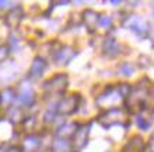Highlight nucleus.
Listing matches in <instances>:
<instances>
[{"instance_id":"f257e3e1","label":"nucleus","mask_w":154,"mask_h":152,"mask_svg":"<svg viewBox=\"0 0 154 152\" xmlns=\"http://www.w3.org/2000/svg\"><path fill=\"white\" fill-rule=\"evenodd\" d=\"M146 79L136 85L127 96L126 107L131 113L140 110H150L154 111V93L151 92V83L144 86Z\"/></svg>"},{"instance_id":"f03ea898","label":"nucleus","mask_w":154,"mask_h":152,"mask_svg":"<svg viewBox=\"0 0 154 152\" xmlns=\"http://www.w3.org/2000/svg\"><path fill=\"white\" fill-rule=\"evenodd\" d=\"M123 96L120 94L117 86H107L105 90H103L102 94H99L98 99H96V106L100 107V109H115L117 107V104L122 101Z\"/></svg>"},{"instance_id":"7ed1b4c3","label":"nucleus","mask_w":154,"mask_h":152,"mask_svg":"<svg viewBox=\"0 0 154 152\" xmlns=\"http://www.w3.org/2000/svg\"><path fill=\"white\" fill-rule=\"evenodd\" d=\"M66 86H68V76L65 73H58L44 83V90L50 96H55V94H62L66 90Z\"/></svg>"},{"instance_id":"20e7f679","label":"nucleus","mask_w":154,"mask_h":152,"mask_svg":"<svg viewBox=\"0 0 154 152\" xmlns=\"http://www.w3.org/2000/svg\"><path fill=\"white\" fill-rule=\"evenodd\" d=\"M98 121L105 124L106 127L109 125H116V124H126L127 123V113L123 111L122 109H109V110H105L102 114L98 117Z\"/></svg>"},{"instance_id":"39448f33","label":"nucleus","mask_w":154,"mask_h":152,"mask_svg":"<svg viewBox=\"0 0 154 152\" xmlns=\"http://www.w3.org/2000/svg\"><path fill=\"white\" fill-rule=\"evenodd\" d=\"M79 103H81L79 94L72 93V94L64 97V99H61V100L58 101V104H57V111H58L60 114H64V115L72 114V113H75V111L78 110Z\"/></svg>"},{"instance_id":"423d86ee","label":"nucleus","mask_w":154,"mask_h":152,"mask_svg":"<svg viewBox=\"0 0 154 152\" xmlns=\"http://www.w3.org/2000/svg\"><path fill=\"white\" fill-rule=\"evenodd\" d=\"M125 25L127 28H130L133 32L139 34V35H143V34H146V32L149 31V24L146 23L140 16H136V14H133V16H130L127 19Z\"/></svg>"},{"instance_id":"0eeeda50","label":"nucleus","mask_w":154,"mask_h":152,"mask_svg":"<svg viewBox=\"0 0 154 152\" xmlns=\"http://www.w3.org/2000/svg\"><path fill=\"white\" fill-rule=\"evenodd\" d=\"M88 137H89V125H79L78 130L75 131V134L72 135V142L74 147L76 148H84L88 142Z\"/></svg>"},{"instance_id":"6e6552de","label":"nucleus","mask_w":154,"mask_h":152,"mask_svg":"<svg viewBox=\"0 0 154 152\" xmlns=\"http://www.w3.org/2000/svg\"><path fill=\"white\" fill-rule=\"evenodd\" d=\"M72 56H74V51L69 46H61L60 49L54 52V61L57 65H66L72 59Z\"/></svg>"},{"instance_id":"1a4fd4ad","label":"nucleus","mask_w":154,"mask_h":152,"mask_svg":"<svg viewBox=\"0 0 154 152\" xmlns=\"http://www.w3.org/2000/svg\"><path fill=\"white\" fill-rule=\"evenodd\" d=\"M146 149V144L144 139L141 138L140 135H134L129 139V142L126 144L125 151L126 152H144Z\"/></svg>"},{"instance_id":"9d476101","label":"nucleus","mask_w":154,"mask_h":152,"mask_svg":"<svg viewBox=\"0 0 154 152\" xmlns=\"http://www.w3.org/2000/svg\"><path fill=\"white\" fill-rule=\"evenodd\" d=\"M45 69H47V62L42 59V58L37 56V58L33 61L31 69H30V76H31V78H34V79L41 78L42 73L45 72Z\"/></svg>"},{"instance_id":"9b49d317","label":"nucleus","mask_w":154,"mask_h":152,"mask_svg":"<svg viewBox=\"0 0 154 152\" xmlns=\"http://www.w3.org/2000/svg\"><path fill=\"white\" fill-rule=\"evenodd\" d=\"M103 52L109 56H116L120 54V44L115 38L109 37L103 42Z\"/></svg>"},{"instance_id":"f8f14e48","label":"nucleus","mask_w":154,"mask_h":152,"mask_svg":"<svg viewBox=\"0 0 154 152\" xmlns=\"http://www.w3.org/2000/svg\"><path fill=\"white\" fill-rule=\"evenodd\" d=\"M40 148V138L37 135H27L21 145V152H35Z\"/></svg>"},{"instance_id":"ddd939ff","label":"nucleus","mask_w":154,"mask_h":152,"mask_svg":"<svg viewBox=\"0 0 154 152\" xmlns=\"http://www.w3.org/2000/svg\"><path fill=\"white\" fill-rule=\"evenodd\" d=\"M99 17H100V16L91 9H86L84 13H82V20H84L85 25H86L89 30H94L95 25H98Z\"/></svg>"},{"instance_id":"4468645a","label":"nucleus","mask_w":154,"mask_h":152,"mask_svg":"<svg viewBox=\"0 0 154 152\" xmlns=\"http://www.w3.org/2000/svg\"><path fill=\"white\" fill-rule=\"evenodd\" d=\"M78 127H79V124H76V123H65V124H62L58 128V137L64 139L66 137H72L75 131L78 130Z\"/></svg>"},{"instance_id":"2eb2a0df","label":"nucleus","mask_w":154,"mask_h":152,"mask_svg":"<svg viewBox=\"0 0 154 152\" xmlns=\"http://www.w3.org/2000/svg\"><path fill=\"white\" fill-rule=\"evenodd\" d=\"M19 101L24 106H31L34 101V92L31 88H24L19 94Z\"/></svg>"},{"instance_id":"dca6fc26","label":"nucleus","mask_w":154,"mask_h":152,"mask_svg":"<svg viewBox=\"0 0 154 152\" xmlns=\"http://www.w3.org/2000/svg\"><path fill=\"white\" fill-rule=\"evenodd\" d=\"M21 16H23V11H21L20 7L11 9L9 16H7V23H9L10 25H17V24L20 23V20H21Z\"/></svg>"},{"instance_id":"f3484780","label":"nucleus","mask_w":154,"mask_h":152,"mask_svg":"<svg viewBox=\"0 0 154 152\" xmlns=\"http://www.w3.org/2000/svg\"><path fill=\"white\" fill-rule=\"evenodd\" d=\"M23 127H24V131L31 135V133H34V131H35V127H37V118H35L34 115L27 117V118L23 121Z\"/></svg>"},{"instance_id":"a211bd4d","label":"nucleus","mask_w":154,"mask_h":152,"mask_svg":"<svg viewBox=\"0 0 154 152\" xmlns=\"http://www.w3.org/2000/svg\"><path fill=\"white\" fill-rule=\"evenodd\" d=\"M68 147H69V145H68V141H66V139L58 138L54 141V144H52V151L54 152H64Z\"/></svg>"},{"instance_id":"6ab92c4d","label":"nucleus","mask_w":154,"mask_h":152,"mask_svg":"<svg viewBox=\"0 0 154 152\" xmlns=\"http://www.w3.org/2000/svg\"><path fill=\"white\" fill-rule=\"evenodd\" d=\"M120 73L123 76H131V75L134 73V66L130 64H123L120 66Z\"/></svg>"},{"instance_id":"aec40b11","label":"nucleus","mask_w":154,"mask_h":152,"mask_svg":"<svg viewBox=\"0 0 154 152\" xmlns=\"http://www.w3.org/2000/svg\"><path fill=\"white\" fill-rule=\"evenodd\" d=\"M98 25H100L102 28H109L110 25H112V19H110V17H106V16H103V17H99Z\"/></svg>"},{"instance_id":"412c9836","label":"nucleus","mask_w":154,"mask_h":152,"mask_svg":"<svg viewBox=\"0 0 154 152\" xmlns=\"http://www.w3.org/2000/svg\"><path fill=\"white\" fill-rule=\"evenodd\" d=\"M136 124H137V127H139V128L140 130H147L149 128V121L146 120L144 117H140V115H139V117H137V120H136Z\"/></svg>"},{"instance_id":"4be33fe9","label":"nucleus","mask_w":154,"mask_h":152,"mask_svg":"<svg viewBox=\"0 0 154 152\" xmlns=\"http://www.w3.org/2000/svg\"><path fill=\"white\" fill-rule=\"evenodd\" d=\"M7 55H9V46L0 45V62H3L7 58Z\"/></svg>"},{"instance_id":"5701e85b","label":"nucleus","mask_w":154,"mask_h":152,"mask_svg":"<svg viewBox=\"0 0 154 152\" xmlns=\"http://www.w3.org/2000/svg\"><path fill=\"white\" fill-rule=\"evenodd\" d=\"M3 99L2 100H5V101H7V103H10V101L14 99V93H13V90H10V89H7V90H5V93H3Z\"/></svg>"},{"instance_id":"b1692460","label":"nucleus","mask_w":154,"mask_h":152,"mask_svg":"<svg viewBox=\"0 0 154 152\" xmlns=\"http://www.w3.org/2000/svg\"><path fill=\"white\" fill-rule=\"evenodd\" d=\"M149 152H154V137L149 139Z\"/></svg>"},{"instance_id":"393cba45","label":"nucleus","mask_w":154,"mask_h":152,"mask_svg":"<svg viewBox=\"0 0 154 152\" xmlns=\"http://www.w3.org/2000/svg\"><path fill=\"white\" fill-rule=\"evenodd\" d=\"M9 152H21V149H19V148H11Z\"/></svg>"},{"instance_id":"a878e982","label":"nucleus","mask_w":154,"mask_h":152,"mask_svg":"<svg viewBox=\"0 0 154 152\" xmlns=\"http://www.w3.org/2000/svg\"><path fill=\"white\" fill-rule=\"evenodd\" d=\"M113 6H117V4H120V1H116V0H113V1H110Z\"/></svg>"},{"instance_id":"bb28decb","label":"nucleus","mask_w":154,"mask_h":152,"mask_svg":"<svg viewBox=\"0 0 154 152\" xmlns=\"http://www.w3.org/2000/svg\"><path fill=\"white\" fill-rule=\"evenodd\" d=\"M0 104H2V96H0Z\"/></svg>"},{"instance_id":"cd10ccee","label":"nucleus","mask_w":154,"mask_h":152,"mask_svg":"<svg viewBox=\"0 0 154 152\" xmlns=\"http://www.w3.org/2000/svg\"><path fill=\"white\" fill-rule=\"evenodd\" d=\"M153 17H154V11H153Z\"/></svg>"}]
</instances>
